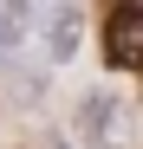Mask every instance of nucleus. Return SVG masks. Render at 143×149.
<instances>
[{"mask_svg":"<svg viewBox=\"0 0 143 149\" xmlns=\"http://www.w3.org/2000/svg\"><path fill=\"white\" fill-rule=\"evenodd\" d=\"M78 143L85 149H124L130 143V104L117 91H91L78 104Z\"/></svg>","mask_w":143,"mask_h":149,"instance_id":"obj_1","label":"nucleus"},{"mask_svg":"<svg viewBox=\"0 0 143 149\" xmlns=\"http://www.w3.org/2000/svg\"><path fill=\"white\" fill-rule=\"evenodd\" d=\"M104 58L117 71H143V7H111L104 13Z\"/></svg>","mask_w":143,"mask_h":149,"instance_id":"obj_2","label":"nucleus"},{"mask_svg":"<svg viewBox=\"0 0 143 149\" xmlns=\"http://www.w3.org/2000/svg\"><path fill=\"white\" fill-rule=\"evenodd\" d=\"M78 26H85L78 7H59L52 19H46V58H52V65H65L72 52H78Z\"/></svg>","mask_w":143,"mask_h":149,"instance_id":"obj_3","label":"nucleus"},{"mask_svg":"<svg viewBox=\"0 0 143 149\" xmlns=\"http://www.w3.org/2000/svg\"><path fill=\"white\" fill-rule=\"evenodd\" d=\"M20 19H26L20 7H0V52H7V45H13V33H20Z\"/></svg>","mask_w":143,"mask_h":149,"instance_id":"obj_4","label":"nucleus"}]
</instances>
